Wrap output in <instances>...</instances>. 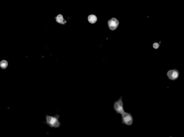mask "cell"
<instances>
[{"label":"cell","mask_w":184,"mask_h":137,"mask_svg":"<svg viewBox=\"0 0 184 137\" xmlns=\"http://www.w3.org/2000/svg\"><path fill=\"white\" fill-rule=\"evenodd\" d=\"M167 75L169 79L175 81L179 77V71L176 69L169 70L167 73Z\"/></svg>","instance_id":"obj_4"},{"label":"cell","mask_w":184,"mask_h":137,"mask_svg":"<svg viewBox=\"0 0 184 137\" xmlns=\"http://www.w3.org/2000/svg\"><path fill=\"white\" fill-rule=\"evenodd\" d=\"M88 20L91 24H94L96 22L97 20V18L94 15L91 14L88 16Z\"/></svg>","instance_id":"obj_7"},{"label":"cell","mask_w":184,"mask_h":137,"mask_svg":"<svg viewBox=\"0 0 184 137\" xmlns=\"http://www.w3.org/2000/svg\"><path fill=\"white\" fill-rule=\"evenodd\" d=\"M59 116L58 115H56L54 116H47V124L51 127L58 128L60 126L59 119Z\"/></svg>","instance_id":"obj_1"},{"label":"cell","mask_w":184,"mask_h":137,"mask_svg":"<svg viewBox=\"0 0 184 137\" xmlns=\"http://www.w3.org/2000/svg\"><path fill=\"white\" fill-rule=\"evenodd\" d=\"M113 108L114 110L117 114L122 115L125 112L124 108V104L122 96L114 103Z\"/></svg>","instance_id":"obj_2"},{"label":"cell","mask_w":184,"mask_h":137,"mask_svg":"<svg viewBox=\"0 0 184 137\" xmlns=\"http://www.w3.org/2000/svg\"><path fill=\"white\" fill-rule=\"evenodd\" d=\"M119 22L118 20L115 18H112L108 22L109 28L112 30L116 29L119 25Z\"/></svg>","instance_id":"obj_5"},{"label":"cell","mask_w":184,"mask_h":137,"mask_svg":"<svg viewBox=\"0 0 184 137\" xmlns=\"http://www.w3.org/2000/svg\"><path fill=\"white\" fill-rule=\"evenodd\" d=\"M122 123L127 126H131L133 123V116L130 113L125 112L122 115Z\"/></svg>","instance_id":"obj_3"},{"label":"cell","mask_w":184,"mask_h":137,"mask_svg":"<svg viewBox=\"0 0 184 137\" xmlns=\"http://www.w3.org/2000/svg\"><path fill=\"white\" fill-rule=\"evenodd\" d=\"M1 67L3 69L6 68L8 65V63L7 61L3 60H2L1 63Z\"/></svg>","instance_id":"obj_8"},{"label":"cell","mask_w":184,"mask_h":137,"mask_svg":"<svg viewBox=\"0 0 184 137\" xmlns=\"http://www.w3.org/2000/svg\"><path fill=\"white\" fill-rule=\"evenodd\" d=\"M55 18L57 22L59 24H65L66 23V21L64 20L63 16L62 14H59L57 17H56Z\"/></svg>","instance_id":"obj_6"},{"label":"cell","mask_w":184,"mask_h":137,"mask_svg":"<svg viewBox=\"0 0 184 137\" xmlns=\"http://www.w3.org/2000/svg\"><path fill=\"white\" fill-rule=\"evenodd\" d=\"M159 44L157 43H155L153 45V47L155 49H157L159 47Z\"/></svg>","instance_id":"obj_9"}]
</instances>
